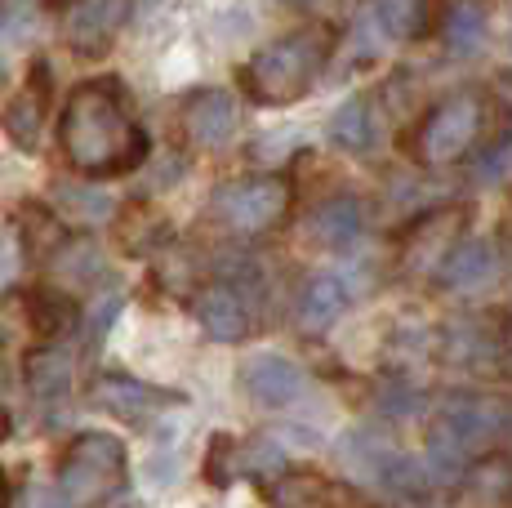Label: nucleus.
<instances>
[{
  "instance_id": "nucleus-1",
  "label": "nucleus",
  "mask_w": 512,
  "mask_h": 508,
  "mask_svg": "<svg viewBox=\"0 0 512 508\" xmlns=\"http://www.w3.org/2000/svg\"><path fill=\"white\" fill-rule=\"evenodd\" d=\"M58 148L63 161L85 179L130 174L147 161V134L116 76H94L67 94L58 112Z\"/></svg>"
},
{
  "instance_id": "nucleus-2",
  "label": "nucleus",
  "mask_w": 512,
  "mask_h": 508,
  "mask_svg": "<svg viewBox=\"0 0 512 508\" xmlns=\"http://www.w3.org/2000/svg\"><path fill=\"white\" fill-rule=\"evenodd\" d=\"M334 54L330 23H303L294 32L268 41L250 63L241 67V90L263 107H290L317 85Z\"/></svg>"
},
{
  "instance_id": "nucleus-3",
  "label": "nucleus",
  "mask_w": 512,
  "mask_h": 508,
  "mask_svg": "<svg viewBox=\"0 0 512 508\" xmlns=\"http://www.w3.org/2000/svg\"><path fill=\"white\" fill-rule=\"evenodd\" d=\"M490 116H495V99L486 90H477V85L450 90L446 99H437L419 116L415 139H410V156L419 165H428V170L464 161L490 134Z\"/></svg>"
},
{
  "instance_id": "nucleus-4",
  "label": "nucleus",
  "mask_w": 512,
  "mask_h": 508,
  "mask_svg": "<svg viewBox=\"0 0 512 508\" xmlns=\"http://www.w3.org/2000/svg\"><path fill=\"white\" fill-rule=\"evenodd\" d=\"M508 424H512V415L504 402H495V397H486V393H459L432 415L428 455L437 459L441 468L472 464V459L495 451V442L508 433Z\"/></svg>"
},
{
  "instance_id": "nucleus-5",
  "label": "nucleus",
  "mask_w": 512,
  "mask_h": 508,
  "mask_svg": "<svg viewBox=\"0 0 512 508\" xmlns=\"http://www.w3.org/2000/svg\"><path fill=\"white\" fill-rule=\"evenodd\" d=\"M125 482H130V459H125L121 437H112V433L72 437L54 473L58 495L76 508H98V504L116 500L125 491Z\"/></svg>"
},
{
  "instance_id": "nucleus-6",
  "label": "nucleus",
  "mask_w": 512,
  "mask_h": 508,
  "mask_svg": "<svg viewBox=\"0 0 512 508\" xmlns=\"http://www.w3.org/2000/svg\"><path fill=\"white\" fill-rule=\"evenodd\" d=\"M294 205V188L285 174H245V179L219 183L210 197V214L219 228L236 237H268L285 223Z\"/></svg>"
},
{
  "instance_id": "nucleus-7",
  "label": "nucleus",
  "mask_w": 512,
  "mask_h": 508,
  "mask_svg": "<svg viewBox=\"0 0 512 508\" xmlns=\"http://www.w3.org/2000/svg\"><path fill=\"white\" fill-rule=\"evenodd\" d=\"M130 0H58V27L76 54H103L121 36Z\"/></svg>"
},
{
  "instance_id": "nucleus-8",
  "label": "nucleus",
  "mask_w": 512,
  "mask_h": 508,
  "mask_svg": "<svg viewBox=\"0 0 512 508\" xmlns=\"http://www.w3.org/2000/svg\"><path fill=\"white\" fill-rule=\"evenodd\" d=\"M49 107H54V72L45 58H36L27 67V81L18 85V94L5 107V134L18 152H36L45 139L49 125Z\"/></svg>"
},
{
  "instance_id": "nucleus-9",
  "label": "nucleus",
  "mask_w": 512,
  "mask_h": 508,
  "mask_svg": "<svg viewBox=\"0 0 512 508\" xmlns=\"http://www.w3.org/2000/svg\"><path fill=\"white\" fill-rule=\"evenodd\" d=\"M236 125H241V112H236V99L228 90H192L183 99V134L196 148H228L236 139Z\"/></svg>"
},
{
  "instance_id": "nucleus-10",
  "label": "nucleus",
  "mask_w": 512,
  "mask_h": 508,
  "mask_svg": "<svg viewBox=\"0 0 512 508\" xmlns=\"http://www.w3.org/2000/svg\"><path fill=\"white\" fill-rule=\"evenodd\" d=\"M196 317H201V326L210 330L214 339H228V344H236V339H245L254 330L250 299L236 286H228V281H219V286L196 295Z\"/></svg>"
},
{
  "instance_id": "nucleus-11",
  "label": "nucleus",
  "mask_w": 512,
  "mask_h": 508,
  "mask_svg": "<svg viewBox=\"0 0 512 508\" xmlns=\"http://www.w3.org/2000/svg\"><path fill=\"white\" fill-rule=\"evenodd\" d=\"M241 379L259 406H290L294 397L303 393V370L294 366L290 357H277V353L250 357L241 370Z\"/></svg>"
},
{
  "instance_id": "nucleus-12",
  "label": "nucleus",
  "mask_w": 512,
  "mask_h": 508,
  "mask_svg": "<svg viewBox=\"0 0 512 508\" xmlns=\"http://www.w3.org/2000/svg\"><path fill=\"white\" fill-rule=\"evenodd\" d=\"M90 397H94V406H103L107 415H121V419H143V415H152L156 406L179 402L174 393L147 388V384H139V379H130V375H98Z\"/></svg>"
},
{
  "instance_id": "nucleus-13",
  "label": "nucleus",
  "mask_w": 512,
  "mask_h": 508,
  "mask_svg": "<svg viewBox=\"0 0 512 508\" xmlns=\"http://www.w3.org/2000/svg\"><path fill=\"white\" fill-rule=\"evenodd\" d=\"M495 268H499L495 246L472 237V241H459V246L446 254V263L437 268V281L446 290H481L495 281Z\"/></svg>"
},
{
  "instance_id": "nucleus-14",
  "label": "nucleus",
  "mask_w": 512,
  "mask_h": 508,
  "mask_svg": "<svg viewBox=\"0 0 512 508\" xmlns=\"http://www.w3.org/2000/svg\"><path fill=\"white\" fill-rule=\"evenodd\" d=\"M464 508H512V459L481 455L468 464Z\"/></svg>"
},
{
  "instance_id": "nucleus-15",
  "label": "nucleus",
  "mask_w": 512,
  "mask_h": 508,
  "mask_svg": "<svg viewBox=\"0 0 512 508\" xmlns=\"http://www.w3.org/2000/svg\"><path fill=\"white\" fill-rule=\"evenodd\" d=\"M490 27V0H450L446 23H441V45L450 54H472L486 41Z\"/></svg>"
},
{
  "instance_id": "nucleus-16",
  "label": "nucleus",
  "mask_w": 512,
  "mask_h": 508,
  "mask_svg": "<svg viewBox=\"0 0 512 508\" xmlns=\"http://www.w3.org/2000/svg\"><path fill=\"white\" fill-rule=\"evenodd\" d=\"M348 308V286L339 277H312L299 295V321L303 330H326Z\"/></svg>"
},
{
  "instance_id": "nucleus-17",
  "label": "nucleus",
  "mask_w": 512,
  "mask_h": 508,
  "mask_svg": "<svg viewBox=\"0 0 512 508\" xmlns=\"http://www.w3.org/2000/svg\"><path fill=\"white\" fill-rule=\"evenodd\" d=\"M361 223H366V214H361L357 197H330L312 210V232L326 246H352L361 237Z\"/></svg>"
},
{
  "instance_id": "nucleus-18",
  "label": "nucleus",
  "mask_w": 512,
  "mask_h": 508,
  "mask_svg": "<svg viewBox=\"0 0 512 508\" xmlns=\"http://www.w3.org/2000/svg\"><path fill=\"white\" fill-rule=\"evenodd\" d=\"M330 139L339 143L343 152H366L379 139V116H374L370 99H348L339 112L330 116Z\"/></svg>"
},
{
  "instance_id": "nucleus-19",
  "label": "nucleus",
  "mask_w": 512,
  "mask_h": 508,
  "mask_svg": "<svg viewBox=\"0 0 512 508\" xmlns=\"http://www.w3.org/2000/svg\"><path fill=\"white\" fill-rule=\"evenodd\" d=\"M370 18L383 41H415L428 23V0H370Z\"/></svg>"
},
{
  "instance_id": "nucleus-20",
  "label": "nucleus",
  "mask_w": 512,
  "mask_h": 508,
  "mask_svg": "<svg viewBox=\"0 0 512 508\" xmlns=\"http://www.w3.org/2000/svg\"><path fill=\"white\" fill-rule=\"evenodd\" d=\"M508 170H512V134H508V139H499V143H490V152L481 156V165H477V179L481 183L504 179Z\"/></svg>"
},
{
  "instance_id": "nucleus-21",
  "label": "nucleus",
  "mask_w": 512,
  "mask_h": 508,
  "mask_svg": "<svg viewBox=\"0 0 512 508\" xmlns=\"http://www.w3.org/2000/svg\"><path fill=\"white\" fill-rule=\"evenodd\" d=\"M14 268H18V246H14V237L0 228V286H9Z\"/></svg>"
},
{
  "instance_id": "nucleus-22",
  "label": "nucleus",
  "mask_w": 512,
  "mask_h": 508,
  "mask_svg": "<svg viewBox=\"0 0 512 508\" xmlns=\"http://www.w3.org/2000/svg\"><path fill=\"white\" fill-rule=\"evenodd\" d=\"M0 508H9V486H5V477H0Z\"/></svg>"
},
{
  "instance_id": "nucleus-23",
  "label": "nucleus",
  "mask_w": 512,
  "mask_h": 508,
  "mask_svg": "<svg viewBox=\"0 0 512 508\" xmlns=\"http://www.w3.org/2000/svg\"><path fill=\"white\" fill-rule=\"evenodd\" d=\"M508 45H512V23H508Z\"/></svg>"
}]
</instances>
